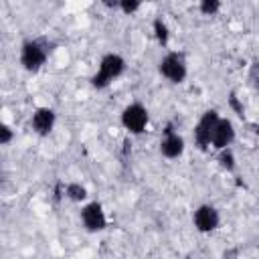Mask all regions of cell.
Wrapping results in <instances>:
<instances>
[{"label": "cell", "instance_id": "obj_16", "mask_svg": "<svg viewBox=\"0 0 259 259\" xmlns=\"http://www.w3.org/2000/svg\"><path fill=\"white\" fill-rule=\"evenodd\" d=\"M14 138V130L8 123H0V146H8Z\"/></svg>", "mask_w": 259, "mask_h": 259}, {"label": "cell", "instance_id": "obj_4", "mask_svg": "<svg viewBox=\"0 0 259 259\" xmlns=\"http://www.w3.org/2000/svg\"><path fill=\"white\" fill-rule=\"evenodd\" d=\"M219 119H221V115H219L217 109H206L198 117V121H196V125L192 130V138H194V144L198 146V150L212 148L210 146L212 144V132H214V125H217Z\"/></svg>", "mask_w": 259, "mask_h": 259}, {"label": "cell", "instance_id": "obj_5", "mask_svg": "<svg viewBox=\"0 0 259 259\" xmlns=\"http://www.w3.org/2000/svg\"><path fill=\"white\" fill-rule=\"evenodd\" d=\"M148 121H150V113H148V109H146L142 103H138V101H134V103H130V105H125V107L121 109V125H123L130 134H134V136L142 134V132L148 127Z\"/></svg>", "mask_w": 259, "mask_h": 259}, {"label": "cell", "instance_id": "obj_14", "mask_svg": "<svg viewBox=\"0 0 259 259\" xmlns=\"http://www.w3.org/2000/svg\"><path fill=\"white\" fill-rule=\"evenodd\" d=\"M198 10H200V14H204V16H214V14H219V10H221V2H219V0H202V2L198 4Z\"/></svg>", "mask_w": 259, "mask_h": 259}, {"label": "cell", "instance_id": "obj_15", "mask_svg": "<svg viewBox=\"0 0 259 259\" xmlns=\"http://www.w3.org/2000/svg\"><path fill=\"white\" fill-rule=\"evenodd\" d=\"M140 8H142V2L138 0H119V6H117V10H121L123 14H134Z\"/></svg>", "mask_w": 259, "mask_h": 259}, {"label": "cell", "instance_id": "obj_6", "mask_svg": "<svg viewBox=\"0 0 259 259\" xmlns=\"http://www.w3.org/2000/svg\"><path fill=\"white\" fill-rule=\"evenodd\" d=\"M81 223L89 233H99L107 227V214L101 206V202L91 200L87 204H83L81 208Z\"/></svg>", "mask_w": 259, "mask_h": 259}, {"label": "cell", "instance_id": "obj_11", "mask_svg": "<svg viewBox=\"0 0 259 259\" xmlns=\"http://www.w3.org/2000/svg\"><path fill=\"white\" fill-rule=\"evenodd\" d=\"M152 32H154L158 45L166 47V45L170 42V28H168V24H166V20H164L162 16L154 18V22H152Z\"/></svg>", "mask_w": 259, "mask_h": 259}, {"label": "cell", "instance_id": "obj_2", "mask_svg": "<svg viewBox=\"0 0 259 259\" xmlns=\"http://www.w3.org/2000/svg\"><path fill=\"white\" fill-rule=\"evenodd\" d=\"M47 57H49V47L40 38H28L20 45L18 59L22 69L28 73H36L38 69H42V65L47 63Z\"/></svg>", "mask_w": 259, "mask_h": 259}, {"label": "cell", "instance_id": "obj_7", "mask_svg": "<svg viewBox=\"0 0 259 259\" xmlns=\"http://www.w3.org/2000/svg\"><path fill=\"white\" fill-rule=\"evenodd\" d=\"M192 225L198 233H212L221 225V212L212 204H200L192 212Z\"/></svg>", "mask_w": 259, "mask_h": 259}, {"label": "cell", "instance_id": "obj_13", "mask_svg": "<svg viewBox=\"0 0 259 259\" xmlns=\"http://www.w3.org/2000/svg\"><path fill=\"white\" fill-rule=\"evenodd\" d=\"M217 162H219V166H221L223 170H227V172H233L235 166H237V160H235V154H233L231 148L219 150V154H217Z\"/></svg>", "mask_w": 259, "mask_h": 259}, {"label": "cell", "instance_id": "obj_3", "mask_svg": "<svg viewBox=\"0 0 259 259\" xmlns=\"http://www.w3.org/2000/svg\"><path fill=\"white\" fill-rule=\"evenodd\" d=\"M158 71H160V75L166 81H170V83H182L186 79V75H188V65H186V59H184L182 53L170 51V53H166L160 59Z\"/></svg>", "mask_w": 259, "mask_h": 259}, {"label": "cell", "instance_id": "obj_12", "mask_svg": "<svg viewBox=\"0 0 259 259\" xmlns=\"http://www.w3.org/2000/svg\"><path fill=\"white\" fill-rule=\"evenodd\" d=\"M65 196L71 202H83L87 198V188L81 182H69L65 184Z\"/></svg>", "mask_w": 259, "mask_h": 259}, {"label": "cell", "instance_id": "obj_1", "mask_svg": "<svg viewBox=\"0 0 259 259\" xmlns=\"http://www.w3.org/2000/svg\"><path fill=\"white\" fill-rule=\"evenodd\" d=\"M125 71V59L117 53H105L99 61L97 73L91 77V85L95 89H105L109 87L115 79H119Z\"/></svg>", "mask_w": 259, "mask_h": 259}, {"label": "cell", "instance_id": "obj_10", "mask_svg": "<svg viewBox=\"0 0 259 259\" xmlns=\"http://www.w3.org/2000/svg\"><path fill=\"white\" fill-rule=\"evenodd\" d=\"M235 140V125L229 117H221L214 125V132H212V148L219 152V150H225V148H231Z\"/></svg>", "mask_w": 259, "mask_h": 259}, {"label": "cell", "instance_id": "obj_8", "mask_svg": "<svg viewBox=\"0 0 259 259\" xmlns=\"http://www.w3.org/2000/svg\"><path fill=\"white\" fill-rule=\"evenodd\" d=\"M184 148H186L184 138L178 132H174L172 125H168L164 130L162 140H160V154L164 158H168V160H176V158H180L184 154Z\"/></svg>", "mask_w": 259, "mask_h": 259}, {"label": "cell", "instance_id": "obj_9", "mask_svg": "<svg viewBox=\"0 0 259 259\" xmlns=\"http://www.w3.org/2000/svg\"><path fill=\"white\" fill-rule=\"evenodd\" d=\"M55 123H57V113L51 107H36L30 117V127L36 136H49L55 130Z\"/></svg>", "mask_w": 259, "mask_h": 259}]
</instances>
